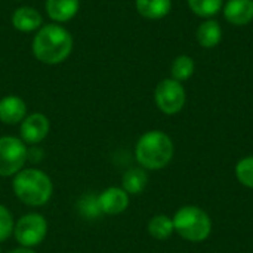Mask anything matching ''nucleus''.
Masks as SVG:
<instances>
[{"mask_svg":"<svg viewBox=\"0 0 253 253\" xmlns=\"http://www.w3.org/2000/svg\"><path fill=\"white\" fill-rule=\"evenodd\" d=\"M15 196L28 206L46 205L53 193L50 178L39 169L19 170L12 182Z\"/></svg>","mask_w":253,"mask_h":253,"instance_id":"3","label":"nucleus"},{"mask_svg":"<svg viewBox=\"0 0 253 253\" xmlns=\"http://www.w3.org/2000/svg\"><path fill=\"white\" fill-rule=\"evenodd\" d=\"M136 10L147 19L165 18L172 7V0H136Z\"/></svg>","mask_w":253,"mask_h":253,"instance_id":"15","label":"nucleus"},{"mask_svg":"<svg viewBox=\"0 0 253 253\" xmlns=\"http://www.w3.org/2000/svg\"><path fill=\"white\" fill-rule=\"evenodd\" d=\"M0 253H1V249H0Z\"/></svg>","mask_w":253,"mask_h":253,"instance_id":"24","label":"nucleus"},{"mask_svg":"<svg viewBox=\"0 0 253 253\" xmlns=\"http://www.w3.org/2000/svg\"><path fill=\"white\" fill-rule=\"evenodd\" d=\"M27 117V104L22 98L7 95L0 99V122L4 125L21 123Z\"/></svg>","mask_w":253,"mask_h":253,"instance_id":"10","label":"nucleus"},{"mask_svg":"<svg viewBox=\"0 0 253 253\" xmlns=\"http://www.w3.org/2000/svg\"><path fill=\"white\" fill-rule=\"evenodd\" d=\"M236 176L240 184L253 188V156L242 159L236 166Z\"/></svg>","mask_w":253,"mask_h":253,"instance_id":"21","label":"nucleus"},{"mask_svg":"<svg viewBox=\"0 0 253 253\" xmlns=\"http://www.w3.org/2000/svg\"><path fill=\"white\" fill-rule=\"evenodd\" d=\"M197 42L200 43L202 47L206 49H212L215 47L221 39H222V28L219 25L218 21L215 19H208L205 22H202L197 28Z\"/></svg>","mask_w":253,"mask_h":253,"instance_id":"14","label":"nucleus"},{"mask_svg":"<svg viewBox=\"0 0 253 253\" xmlns=\"http://www.w3.org/2000/svg\"><path fill=\"white\" fill-rule=\"evenodd\" d=\"M154 99L156 105L162 113L172 116L184 108L187 95L181 82H176L173 79H165L157 84Z\"/></svg>","mask_w":253,"mask_h":253,"instance_id":"7","label":"nucleus"},{"mask_svg":"<svg viewBox=\"0 0 253 253\" xmlns=\"http://www.w3.org/2000/svg\"><path fill=\"white\" fill-rule=\"evenodd\" d=\"M13 216L9 212V209L3 205H0V243L7 240L13 233Z\"/></svg>","mask_w":253,"mask_h":253,"instance_id":"22","label":"nucleus"},{"mask_svg":"<svg viewBox=\"0 0 253 253\" xmlns=\"http://www.w3.org/2000/svg\"><path fill=\"white\" fill-rule=\"evenodd\" d=\"M12 25L21 33H31L43 25V18L34 7L22 6L12 13Z\"/></svg>","mask_w":253,"mask_h":253,"instance_id":"12","label":"nucleus"},{"mask_svg":"<svg viewBox=\"0 0 253 253\" xmlns=\"http://www.w3.org/2000/svg\"><path fill=\"white\" fill-rule=\"evenodd\" d=\"M28 150L21 138L1 136L0 138V176H12L22 170Z\"/></svg>","mask_w":253,"mask_h":253,"instance_id":"5","label":"nucleus"},{"mask_svg":"<svg viewBox=\"0 0 253 253\" xmlns=\"http://www.w3.org/2000/svg\"><path fill=\"white\" fill-rule=\"evenodd\" d=\"M172 221L175 231L188 242H205L212 231V221L209 215L197 206L181 208Z\"/></svg>","mask_w":253,"mask_h":253,"instance_id":"4","label":"nucleus"},{"mask_svg":"<svg viewBox=\"0 0 253 253\" xmlns=\"http://www.w3.org/2000/svg\"><path fill=\"white\" fill-rule=\"evenodd\" d=\"M49 130H50L49 119L42 113H33L27 116L19 126L21 139L25 144H33V145L42 142L49 135Z\"/></svg>","mask_w":253,"mask_h":253,"instance_id":"8","label":"nucleus"},{"mask_svg":"<svg viewBox=\"0 0 253 253\" xmlns=\"http://www.w3.org/2000/svg\"><path fill=\"white\" fill-rule=\"evenodd\" d=\"M170 73H172V79L173 80H176V82H185L194 73V61L188 55H179L172 62Z\"/></svg>","mask_w":253,"mask_h":253,"instance_id":"18","label":"nucleus"},{"mask_svg":"<svg viewBox=\"0 0 253 253\" xmlns=\"http://www.w3.org/2000/svg\"><path fill=\"white\" fill-rule=\"evenodd\" d=\"M44 7L52 21L58 24L67 22L77 15L80 9V0H46Z\"/></svg>","mask_w":253,"mask_h":253,"instance_id":"13","label":"nucleus"},{"mask_svg":"<svg viewBox=\"0 0 253 253\" xmlns=\"http://www.w3.org/2000/svg\"><path fill=\"white\" fill-rule=\"evenodd\" d=\"M79 212L86 219H93V218H99L101 215H104L99 208L98 197L92 194H86L79 200Z\"/></svg>","mask_w":253,"mask_h":253,"instance_id":"20","label":"nucleus"},{"mask_svg":"<svg viewBox=\"0 0 253 253\" xmlns=\"http://www.w3.org/2000/svg\"><path fill=\"white\" fill-rule=\"evenodd\" d=\"M173 231V221L166 215H156L148 222V233L156 240H168Z\"/></svg>","mask_w":253,"mask_h":253,"instance_id":"17","label":"nucleus"},{"mask_svg":"<svg viewBox=\"0 0 253 253\" xmlns=\"http://www.w3.org/2000/svg\"><path fill=\"white\" fill-rule=\"evenodd\" d=\"M99 208L105 215H119L129 206V194L119 187H110L98 196Z\"/></svg>","mask_w":253,"mask_h":253,"instance_id":"9","label":"nucleus"},{"mask_svg":"<svg viewBox=\"0 0 253 253\" xmlns=\"http://www.w3.org/2000/svg\"><path fill=\"white\" fill-rule=\"evenodd\" d=\"M9 253H36L33 249H30V248H18V249H13V251H10Z\"/></svg>","mask_w":253,"mask_h":253,"instance_id":"23","label":"nucleus"},{"mask_svg":"<svg viewBox=\"0 0 253 253\" xmlns=\"http://www.w3.org/2000/svg\"><path fill=\"white\" fill-rule=\"evenodd\" d=\"M222 1L224 0H188V6L197 16L209 18L221 10Z\"/></svg>","mask_w":253,"mask_h":253,"instance_id":"19","label":"nucleus"},{"mask_svg":"<svg viewBox=\"0 0 253 253\" xmlns=\"http://www.w3.org/2000/svg\"><path fill=\"white\" fill-rule=\"evenodd\" d=\"M13 236L22 248L39 246L47 236V222L40 213H27L13 227Z\"/></svg>","mask_w":253,"mask_h":253,"instance_id":"6","label":"nucleus"},{"mask_svg":"<svg viewBox=\"0 0 253 253\" xmlns=\"http://www.w3.org/2000/svg\"><path fill=\"white\" fill-rule=\"evenodd\" d=\"M147 184H148V175H147V172L142 168L129 169L123 175V179H122L123 190L127 194H133V196L141 194L145 190Z\"/></svg>","mask_w":253,"mask_h":253,"instance_id":"16","label":"nucleus"},{"mask_svg":"<svg viewBox=\"0 0 253 253\" xmlns=\"http://www.w3.org/2000/svg\"><path fill=\"white\" fill-rule=\"evenodd\" d=\"M73 36L59 24L42 25L36 33L31 49L33 55L43 64L56 65L64 62L73 52Z\"/></svg>","mask_w":253,"mask_h":253,"instance_id":"1","label":"nucleus"},{"mask_svg":"<svg viewBox=\"0 0 253 253\" xmlns=\"http://www.w3.org/2000/svg\"><path fill=\"white\" fill-rule=\"evenodd\" d=\"M173 142L162 130H150L144 133L135 147V156L142 169L159 170L169 165L173 157Z\"/></svg>","mask_w":253,"mask_h":253,"instance_id":"2","label":"nucleus"},{"mask_svg":"<svg viewBox=\"0 0 253 253\" xmlns=\"http://www.w3.org/2000/svg\"><path fill=\"white\" fill-rule=\"evenodd\" d=\"M225 19L233 25H248L253 21V0H228L224 7Z\"/></svg>","mask_w":253,"mask_h":253,"instance_id":"11","label":"nucleus"}]
</instances>
